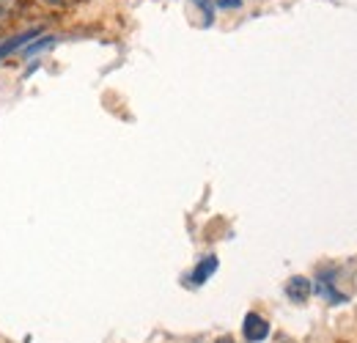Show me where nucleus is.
Returning <instances> with one entry per match:
<instances>
[{
	"mask_svg": "<svg viewBox=\"0 0 357 343\" xmlns=\"http://www.w3.org/2000/svg\"><path fill=\"white\" fill-rule=\"evenodd\" d=\"M242 333H245V338H248L250 343H259L269 335V324L259 316V313H248V316H245V327H242Z\"/></svg>",
	"mask_w": 357,
	"mask_h": 343,
	"instance_id": "nucleus-1",
	"label": "nucleus"
},
{
	"mask_svg": "<svg viewBox=\"0 0 357 343\" xmlns=\"http://www.w3.org/2000/svg\"><path fill=\"white\" fill-rule=\"evenodd\" d=\"M286 294H289V300L305 302L308 294H311V283H308L305 277H291V280L286 283Z\"/></svg>",
	"mask_w": 357,
	"mask_h": 343,
	"instance_id": "nucleus-2",
	"label": "nucleus"
},
{
	"mask_svg": "<svg viewBox=\"0 0 357 343\" xmlns=\"http://www.w3.org/2000/svg\"><path fill=\"white\" fill-rule=\"evenodd\" d=\"M39 33H42V28H33V31H25V33H20V36H14V39H6V42L0 44V58L8 55V52H14V49H20L22 44L33 42Z\"/></svg>",
	"mask_w": 357,
	"mask_h": 343,
	"instance_id": "nucleus-3",
	"label": "nucleus"
},
{
	"mask_svg": "<svg viewBox=\"0 0 357 343\" xmlns=\"http://www.w3.org/2000/svg\"><path fill=\"white\" fill-rule=\"evenodd\" d=\"M215 269H218V258H215V256L204 258V261H201V264L192 269V283H204V280H206V277H209Z\"/></svg>",
	"mask_w": 357,
	"mask_h": 343,
	"instance_id": "nucleus-4",
	"label": "nucleus"
},
{
	"mask_svg": "<svg viewBox=\"0 0 357 343\" xmlns=\"http://www.w3.org/2000/svg\"><path fill=\"white\" fill-rule=\"evenodd\" d=\"M36 3L50 8V11H69V8H75V6L83 3V0H36Z\"/></svg>",
	"mask_w": 357,
	"mask_h": 343,
	"instance_id": "nucleus-5",
	"label": "nucleus"
},
{
	"mask_svg": "<svg viewBox=\"0 0 357 343\" xmlns=\"http://www.w3.org/2000/svg\"><path fill=\"white\" fill-rule=\"evenodd\" d=\"M20 8V0H0V22H6Z\"/></svg>",
	"mask_w": 357,
	"mask_h": 343,
	"instance_id": "nucleus-6",
	"label": "nucleus"
},
{
	"mask_svg": "<svg viewBox=\"0 0 357 343\" xmlns=\"http://www.w3.org/2000/svg\"><path fill=\"white\" fill-rule=\"evenodd\" d=\"M55 42V39H52V36H45V39H39V42L36 44H31V47H28V52H31V55H33V52H36V49H42V47H47V44H52Z\"/></svg>",
	"mask_w": 357,
	"mask_h": 343,
	"instance_id": "nucleus-7",
	"label": "nucleus"
},
{
	"mask_svg": "<svg viewBox=\"0 0 357 343\" xmlns=\"http://www.w3.org/2000/svg\"><path fill=\"white\" fill-rule=\"evenodd\" d=\"M218 6L220 8H236V6H242V0H218Z\"/></svg>",
	"mask_w": 357,
	"mask_h": 343,
	"instance_id": "nucleus-8",
	"label": "nucleus"
},
{
	"mask_svg": "<svg viewBox=\"0 0 357 343\" xmlns=\"http://www.w3.org/2000/svg\"><path fill=\"white\" fill-rule=\"evenodd\" d=\"M218 343H234V341H231V338H220Z\"/></svg>",
	"mask_w": 357,
	"mask_h": 343,
	"instance_id": "nucleus-9",
	"label": "nucleus"
}]
</instances>
